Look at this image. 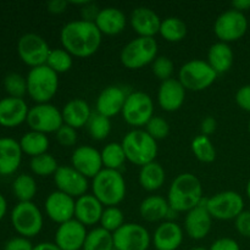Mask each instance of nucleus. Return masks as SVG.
<instances>
[{"label": "nucleus", "instance_id": "obj_1", "mask_svg": "<svg viewBox=\"0 0 250 250\" xmlns=\"http://www.w3.org/2000/svg\"><path fill=\"white\" fill-rule=\"evenodd\" d=\"M102 36L94 22L84 20L71 21L62 27L60 41L62 49L77 58H89L94 55L102 44Z\"/></svg>", "mask_w": 250, "mask_h": 250}, {"label": "nucleus", "instance_id": "obj_2", "mask_svg": "<svg viewBox=\"0 0 250 250\" xmlns=\"http://www.w3.org/2000/svg\"><path fill=\"white\" fill-rule=\"evenodd\" d=\"M203 186L199 178L190 172L178 175L171 183L167 202L172 210L188 212L203 202Z\"/></svg>", "mask_w": 250, "mask_h": 250}, {"label": "nucleus", "instance_id": "obj_3", "mask_svg": "<svg viewBox=\"0 0 250 250\" xmlns=\"http://www.w3.org/2000/svg\"><path fill=\"white\" fill-rule=\"evenodd\" d=\"M92 190L103 205L117 207L126 197V181L120 171L103 168L93 178Z\"/></svg>", "mask_w": 250, "mask_h": 250}, {"label": "nucleus", "instance_id": "obj_4", "mask_svg": "<svg viewBox=\"0 0 250 250\" xmlns=\"http://www.w3.org/2000/svg\"><path fill=\"white\" fill-rule=\"evenodd\" d=\"M126 159L137 166H144L155 161L158 155V142L144 129H133L121 142Z\"/></svg>", "mask_w": 250, "mask_h": 250}, {"label": "nucleus", "instance_id": "obj_5", "mask_svg": "<svg viewBox=\"0 0 250 250\" xmlns=\"http://www.w3.org/2000/svg\"><path fill=\"white\" fill-rule=\"evenodd\" d=\"M27 93L38 104L50 102L59 89L58 73L46 65L31 68L26 77Z\"/></svg>", "mask_w": 250, "mask_h": 250}, {"label": "nucleus", "instance_id": "obj_6", "mask_svg": "<svg viewBox=\"0 0 250 250\" xmlns=\"http://www.w3.org/2000/svg\"><path fill=\"white\" fill-rule=\"evenodd\" d=\"M158 55V42L155 38L137 37L124 46L120 54L122 65L128 70H139L154 62Z\"/></svg>", "mask_w": 250, "mask_h": 250}, {"label": "nucleus", "instance_id": "obj_7", "mask_svg": "<svg viewBox=\"0 0 250 250\" xmlns=\"http://www.w3.org/2000/svg\"><path fill=\"white\" fill-rule=\"evenodd\" d=\"M217 73L204 60H190L186 62L178 72V81L186 90L200 92L209 88L216 81Z\"/></svg>", "mask_w": 250, "mask_h": 250}, {"label": "nucleus", "instance_id": "obj_8", "mask_svg": "<svg viewBox=\"0 0 250 250\" xmlns=\"http://www.w3.org/2000/svg\"><path fill=\"white\" fill-rule=\"evenodd\" d=\"M11 222L21 237L32 238L43 229V215L34 203H19L11 211Z\"/></svg>", "mask_w": 250, "mask_h": 250}, {"label": "nucleus", "instance_id": "obj_9", "mask_svg": "<svg viewBox=\"0 0 250 250\" xmlns=\"http://www.w3.org/2000/svg\"><path fill=\"white\" fill-rule=\"evenodd\" d=\"M207 209L212 219L229 221L236 220L244 211V200L234 190H225L207 199Z\"/></svg>", "mask_w": 250, "mask_h": 250}, {"label": "nucleus", "instance_id": "obj_10", "mask_svg": "<svg viewBox=\"0 0 250 250\" xmlns=\"http://www.w3.org/2000/svg\"><path fill=\"white\" fill-rule=\"evenodd\" d=\"M122 117L129 126H146L154 116V103L150 95L144 92H132L127 95L122 109Z\"/></svg>", "mask_w": 250, "mask_h": 250}, {"label": "nucleus", "instance_id": "obj_11", "mask_svg": "<svg viewBox=\"0 0 250 250\" xmlns=\"http://www.w3.org/2000/svg\"><path fill=\"white\" fill-rule=\"evenodd\" d=\"M26 122L28 124L31 131L44 134L56 133L63 125L61 111L49 103L37 104L31 107Z\"/></svg>", "mask_w": 250, "mask_h": 250}, {"label": "nucleus", "instance_id": "obj_12", "mask_svg": "<svg viewBox=\"0 0 250 250\" xmlns=\"http://www.w3.org/2000/svg\"><path fill=\"white\" fill-rule=\"evenodd\" d=\"M248 31V20L243 12L237 10H227L222 12L214 23L215 36L224 43L236 42L244 37Z\"/></svg>", "mask_w": 250, "mask_h": 250}, {"label": "nucleus", "instance_id": "obj_13", "mask_svg": "<svg viewBox=\"0 0 250 250\" xmlns=\"http://www.w3.org/2000/svg\"><path fill=\"white\" fill-rule=\"evenodd\" d=\"M50 50L45 39L36 33L23 34L17 43L20 59L32 68L46 65Z\"/></svg>", "mask_w": 250, "mask_h": 250}, {"label": "nucleus", "instance_id": "obj_14", "mask_svg": "<svg viewBox=\"0 0 250 250\" xmlns=\"http://www.w3.org/2000/svg\"><path fill=\"white\" fill-rule=\"evenodd\" d=\"M112 236L116 250H148L151 241L148 229L133 222L125 224Z\"/></svg>", "mask_w": 250, "mask_h": 250}, {"label": "nucleus", "instance_id": "obj_15", "mask_svg": "<svg viewBox=\"0 0 250 250\" xmlns=\"http://www.w3.org/2000/svg\"><path fill=\"white\" fill-rule=\"evenodd\" d=\"M54 182L60 192L72 198H80L87 194L88 178L78 172L72 166H59L54 175Z\"/></svg>", "mask_w": 250, "mask_h": 250}, {"label": "nucleus", "instance_id": "obj_16", "mask_svg": "<svg viewBox=\"0 0 250 250\" xmlns=\"http://www.w3.org/2000/svg\"><path fill=\"white\" fill-rule=\"evenodd\" d=\"M75 198L60 192V190L50 193L44 204L49 219L59 225H62L75 219Z\"/></svg>", "mask_w": 250, "mask_h": 250}, {"label": "nucleus", "instance_id": "obj_17", "mask_svg": "<svg viewBox=\"0 0 250 250\" xmlns=\"http://www.w3.org/2000/svg\"><path fill=\"white\" fill-rule=\"evenodd\" d=\"M71 164L84 177L93 180L103 170L102 153L94 146H81L73 150Z\"/></svg>", "mask_w": 250, "mask_h": 250}, {"label": "nucleus", "instance_id": "obj_18", "mask_svg": "<svg viewBox=\"0 0 250 250\" xmlns=\"http://www.w3.org/2000/svg\"><path fill=\"white\" fill-rule=\"evenodd\" d=\"M87 227L76 219L59 225L55 232V244L61 250H81L87 238Z\"/></svg>", "mask_w": 250, "mask_h": 250}, {"label": "nucleus", "instance_id": "obj_19", "mask_svg": "<svg viewBox=\"0 0 250 250\" xmlns=\"http://www.w3.org/2000/svg\"><path fill=\"white\" fill-rule=\"evenodd\" d=\"M212 217L207 209V199L187 212L185 220V229L188 237L194 241H200L205 238L211 231Z\"/></svg>", "mask_w": 250, "mask_h": 250}, {"label": "nucleus", "instance_id": "obj_20", "mask_svg": "<svg viewBox=\"0 0 250 250\" xmlns=\"http://www.w3.org/2000/svg\"><path fill=\"white\" fill-rule=\"evenodd\" d=\"M131 26L133 31L139 37H146V38H154V36L160 32L161 21L154 10L146 6H139L132 11L131 14Z\"/></svg>", "mask_w": 250, "mask_h": 250}, {"label": "nucleus", "instance_id": "obj_21", "mask_svg": "<svg viewBox=\"0 0 250 250\" xmlns=\"http://www.w3.org/2000/svg\"><path fill=\"white\" fill-rule=\"evenodd\" d=\"M186 99V89L175 78L161 82L158 92V103L164 111L173 112L182 107Z\"/></svg>", "mask_w": 250, "mask_h": 250}, {"label": "nucleus", "instance_id": "obj_22", "mask_svg": "<svg viewBox=\"0 0 250 250\" xmlns=\"http://www.w3.org/2000/svg\"><path fill=\"white\" fill-rule=\"evenodd\" d=\"M28 106L23 99L4 98L0 100V126L17 127L23 124L28 116Z\"/></svg>", "mask_w": 250, "mask_h": 250}, {"label": "nucleus", "instance_id": "obj_23", "mask_svg": "<svg viewBox=\"0 0 250 250\" xmlns=\"http://www.w3.org/2000/svg\"><path fill=\"white\" fill-rule=\"evenodd\" d=\"M126 92L117 85H110L100 92L97 99V112L103 116L114 117L122 112L127 98Z\"/></svg>", "mask_w": 250, "mask_h": 250}, {"label": "nucleus", "instance_id": "obj_24", "mask_svg": "<svg viewBox=\"0 0 250 250\" xmlns=\"http://www.w3.org/2000/svg\"><path fill=\"white\" fill-rule=\"evenodd\" d=\"M183 242L182 227L175 221H165L158 226L153 236L156 250H177Z\"/></svg>", "mask_w": 250, "mask_h": 250}, {"label": "nucleus", "instance_id": "obj_25", "mask_svg": "<svg viewBox=\"0 0 250 250\" xmlns=\"http://www.w3.org/2000/svg\"><path fill=\"white\" fill-rule=\"evenodd\" d=\"M104 205L93 194H84L77 198L75 207V219L85 227L94 226L100 222Z\"/></svg>", "mask_w": 250, "mask_h": 250}, {"label": "nucleus", "instance_id": "obj_26", "mask_svg": "<svg viewBox=\"0 0 250 250\" xmlns=\"http://www.w3.org/2000/svg\"><path fill=\"white\" fill-rule=\"evenodd\" d=\"M22 161L20 142L12 138H0V175L9 176L16 172Z\"/></svg>", "mask_w": 250, "mask_h": 250}, {"label": "nucleus", "instance_id": "obj_27", "mask_svg": "<svg viewBox=\"0 0 250 250\" xmlns=\"http://www.w3.org/2000/svg\"><path fill=\"white\" fill-rule=\"evenodd\" d=\"M102 34L116 36L125 29L127 23L126 16L117 7H104L100 9L97 20L94 22Z\"/></svg>", "mask_w": 250, "mask_h": 250}, {"label": "nucleus", "instance_id": "obj_28", "mask_svg": "<svg viewBox=\"0 0 250 250\" xmlns=\"http://www.w3.org/2000/svg\"><path fill=\"white\" fill-rule=\"evenodd\" d=\"M61 114H62L63 124L78 129L87 126L93 112L85 100L73 99L63 106Z\"/></svg>", "mask_w": 250, "mask_h": 250}, {"label": "nucleus", "instance_id": "obj_29", "mask_svg": "<svg viewBox=\"0 0 250 250\" xmlns=\"http://www.w3.org/2000/svg\"><path fill=\"white\" fill-rule=\"evenodd\" d=\"M233 50L224 42H217L210 46L208 51V63L216 71V73H225L233 65Z\"/></svg>", "mask_w": 250, "mask_h": 250}, {"label": "nucleus", "instance_id": "obj_30", "mask_svg": "<svg viewBox=\"0 0 250 250\" xmlns=\"http://www.w3.org/2000/svg\"><path fill=\"white\" fill-rule=\"evenodd\" d=\"M170 205L167 199L160 195H150L139 205V214L142 219L148 222H156L167 217Z\"/></svg>", "mask_w": 250, "mask_h": 250}, {"label": "nucleus", "instance_id": "obj_31", "mask_svg": "<svg viewBox=\"0 0 250 250\" xmlns=\"http://www.w3.org/2000/svg\"><path fill=\"white\" fill-rule=\"evenodd\" d=\"M139 185L148 192H155L160 189L166 180V173L163 166L156 161L142 166L139 171Z\"/></svg>", "mask_w": 250, "mask_h": 250}, {"label": "nucleus", "instance_id": "obj_32", "mask_svg": "<svg viewBox=\"0 0 250 250\" xmlns=\"http://www.w3.org/2000/svg\"><path fill=\"white\" fill-rule=\"evenodd\" d=\"M20 146H21L22 153L34 158V156L42 155V154H45L48 151L49 139L46 134L39 133L36 131H29L22 136Z\"/></svg>", "mask_w": 250, "mask_h": 250}, {"label": "nucleus", "instance_id": "obj_33", "mask_svg": "<svg viewBox=\"0 0 250 250\" xmlns=\"http://www.w3.org/2000/svg\"><path fill=\"white\" fill-rule=\"evenodd\" d=\"M159 34L170 43H178L187 36V24L178 17H167L161 21Z\"/></svg>", "mask_w": 250, "mask_h": 250}, {"label": "nucleus", "instance_id": "obj_34", "mask_svg": "<svg viewBox=\"0 0 250 250\" xmlns=\"http://www.w3.org/2000/svg\"><path fill=\"white\" fill-rule=\"evenodd\" d=\"M114 236L103 227L88 232L82 250H114Z\"/></svg>", "mask_w": 250, "mask_h": 250}, {"label": "nucleus", "instance_id": "obj_35", "mask_svg": "<svg viewBox=\"0 0 250 250\" xmlns=\"http://www.w3.org/2000/svg\"><path fill=\"white\" fill-rule=\"evenodd\" d=\"M100 153H102L103 166L109 170L119 171L127 160L124 146L121 143H116V142L106 144Z\"/></svg>", "mask_w": 250, "mask_h": 250}, {"label": "nucleus", "instance_id": "obj_36", "mask_svg": "<svg viewBox=\"0 0 250 250\" xmlns=\"http://www.w3.org/2000/svg\"><path fill=\"white\" fill-rule=\"evenodd\" d=\"M12 190L20 203L32 202L37 194V183L32 176L22 173L15 178L12 183Z\"/></svg>", "mask_w": 250, "mask_h": 250}, {"label": "nucleus", "instance_id": "obj_37", "mask_svg": "<svg viewBox=\"0 0 250 250\" xmlns=\"http://www.w3.org/2000/svg\"><path fill=\"white\" fill-rule=\"evenodd\" d=\"M190 148H192L195 158L202 163L210 164L216 159V149L209 137L204 136V134H199L195 137L192 141Z\"/></svg>", "mask_w": 250, "mask_h": 250}, {"label": "nucleus", "instance_id": "obj_38", "mask_svg": "<svg viewBox=\"0 0 250 250\" xmlns=\"http://www.w3.org/2000/svg\"><path fill=\"white\" fill-rule=\"evenodd\" d=\"M29 166H31L32 172L37 176H41V177L54 176L59 168L56 159L48 153L32 158Z\"/></svg>", "mask_w": 250, "mask_h": 250}, {"label": "nucleus", "instance_id": "obj_39", "mask_svg": "<svg viewBox=\"0 0 250 250\" xmlns=\"http://www.w3.org/2000/svg\"><path fill=\"white\" fill-rule=\"evenodd\" d=\"M87 128L94 141H104L111 132V121L99 112H93L87 124Z\"/></svg>", "mask_w": 250, "mask_h": 250}, {"label": "nucleus", "instance_id": "obj_40", "mask_svg": "<svg viewBox=\"0 0 250 250\" xmlns=\"http://www.w3.org/2000/svg\"><path fill=\"white\" fill-rule=\"evenodd\" d=\"M72 55L65 49H51L46 60V66L50 67L54 72L65 73L72 67Z\"/></svg>", "mask_w": 250, "mask_h": 250}, {"label": "nucleus", "instance_id": "obj_41", "mask_svg": "<svg viewBox=\"0 0 250 250\" xmlns=\"http://www.w3.org/2000/svg\"><path fill=\"white\" fill-rule=\"evenodd\" d=\"M100 225H102L100 227L114 233V232H116L117 229H121L125 225L124 212L117 207L106 208L103 211L102 219H100Z\"/></svg>", "mask_w": 250, "mask_h": 250}, {"label": "nucleus", "instance_id": "obj_42", "mask_svg": "<svg viewBox=\"0 0 250 250\" xmlns=\"http://www.w3.org/2000/svg\"><path fill=\"white\" fill-rule=\"evenodd\" d=\"M4 87L10 97L22 99L27 93V80L20 73L11 72L4 78Z\"/></svg>", "mask_w": 250, "mask_h": 250}, {"label": "nucleus", "instance_id": "obj_43", "mask_svg": "<svg viewBox=\"0 0 250 250\" xmlns=\"http://www.w3.org/2000/svg\"><path fill=\"white\" fill-rule=\"evenodd\" d=\"M146 133L153 137L156 142L165 139L170 133V125L160 116H153L146 126Z\"/></svg>", "mask_w": 250, "mask_h": 250}, {"label": "nucleus", "instance_id": "obj_44", "mask_svg": "<svg viewBox=\"0 0 250 250\" xmlns=\"http://www.w3.org/2000/svg\"><path fill=\"white\" fill-rule=\"evenodd\" d=\"M173 71H175V65L167 56H159L154 60L153 73L163 82L172 78Z\"/></svg>", "mask_w": 250, "mask_h": 250}, {"label": "nucleus", "instance_id": "obj_45", "mask_svg": "<svg viewBox=\"0 0 250 250\" xmlns=\"http://www.w3.org/2000/svg\"><path fill=\"white\" fill-rule=\"evenodd\" d=\"M56 141L60 144L61 146H73L77 143L78 134L77 129L72 128V127L67 126V125L63 124L61 126V128L56 132Z\"/></svg>", "mask_w": 250, "mask_h": 250}, {"label": "nucleus", "instance_id": "obj_46", "mask_svg": "<svg viewBox=\"0 0 250 250\" xmlns=\"http://www.w3.org/2000/svg\"><path fill=\"white\" fill-rule=\"evenodd\" d=\"M234 225H236V229L241 236L250 238V211L249 210H244L242 214L237 216L234 220Z\"/></svg>", "mask_w": 250, "mask_h": 250}, {"label": "nucleus", "instance_id": "obj_47", "mask_svg": "<svg viewBox=\"0 0 250 250\" xmlns=\"http://www.w3.org/2000/svg\"><path fill=\"white\" fill-rule=\"evenodd\" d=\"M236 103L242 110L250 112V84L243 85L237 90Z\"/></svg>", "mask_w": 250, "mask_h": 250}, {"label": "nucleus", "instance_id": "obj_48", "mask_svg": "<svg viewBox=\"0 0 250 250\" xmlns=\"http://www.w3.org/2000/svg\"><path fill=\"white\" fill-rule=\"evenodd\" d=\"M31 241L24 237H15L6 242L4 250H33Z\"/></svg>", "mask_w": 250, "mask_h": 250}, {"label": "nucleus", "instance_id": "obj_49", "mask_svg": "<svg viewBox=\"0 0 250 250\" xmlns=\"http://www.w3.org/2000/svg\"><path fill=\"white\" fill-rule=\"evenodd\" d=\"M209 250H241V247L233 238L224 237V238L216 239Z\"/></svg>", "mask_w": 250, "mask_h": 250}, {"label": "nucleus", "instance_id": "obj_50", "mask_svg": "<svg viewBox=\"0 0 250 250\" xmlns=\"http://www.w3.org/2000/svg\"><path fill=\"white\" fill-rule=\"evenodd\" d=\"M99 11L100 10L98 9L97 5L93 4V2H90V1H88L87 4L82 7V10H81V14H82V20H84V21H88V22H95Z\"/></svg>", "mask_w": 250, "mask_h": 250}, {"label": "nucleus", "instance_id": "obj_51", "mask_svg": "<svg viewBox=\"0 0 250 250\" xmlns=\"http://www.w3.org/2000/svg\"><path fill=\"white\" fill-rule=\"evenodd\" d=\"M216 128H217V122L216 120H215V117L207 116L204 120H203L202 124H200V132H202L200 134H204V136L209 137L216 131Z\"/></svg>", "mask_w": 250, "mask_h": 250}, {"label": "nucleus", "instance_id": "obj_52", "mask_svg": "<svg viewBox=\"0 0 250 250\" xmlns=\"http://www.w3.org/2000/svg\"><path fill=\"white\" fill-rule=\"evenodd\" d=\"M67 5L68 2L65 1V0H51V1H49L46 4V7H48V11L50 14L60 15L62 12H65Z\"/></svg>", "mask_w": 250, "mask_h": 250}, {"label": "nucleus", "instance_id": "obj_53", "mask_svg": "<svg viewBox=\"0 0 250 250\" xmlns=\"http://www.w3.org/2000/svg\"><path fill=\"white\" fill-rule=\"evenodd\" d=\"M232 7H233V10H237L239 12L248 11L250 9V0H234L232 2Z\"/></svg>", "mask_w": 250, "mask_h": 250}, {"label": "nucleus", "instance_id": "obj_54", "mask_svg": "<svg viewBox=\"0 0 250 250\" xmlns=\"http://www.w3.org/2000/svg\"><path fill=\"white\" fill-rule=\"evenodd\" d=\"M33 250H61L56 246L55 243H50V242H43V243H39L34 247Z\"/></svg>", "mask_w": 250, "mask_h": 250}, {"label": "nucleus", "instance_id": "obj_55", "mask_svg": "<svg viewBox=\"0 0 250 250\" xmlns=\"http://www.w3.org/2000/svg\"><path fill=\"white\" fill-rule=\"evenodd\" d=\"M6 210H7L6 200H5L4 195L0 193V220L5 216V214H6Z\"/></svg>", "mask_w": 250, "mask_h": 250}, {"label": "nucleus", "instance_id": "obj_56", "mask_svg": "<svg viewBox=\"0 0 250 250\" xmlns=\"http://www.w3.org/2000/svg\"><path fill=\"white\" fill-rule=\"evenodd\" d=\"M246 192H247V195H248V198H249V200H250V178H249L248 183H247V189H246Z\"/></svg>", "mask_w": 250, "mask_h": 250}, {"label": "nucleus", "instance_id": "obj_57", "mask_svg": "<svg viewBox=\"0 0 250 250\" xmlns=\"http://www.w3.org/2000/svg\"><path fill=\"white\" fill-rule=\"evenodd\" d=\"M189 250H209V249H205V248H203V247H198V248H192Z\"/></svg>", "mask_w": 250, "mask_h": 250}, {"label": "nucleus", "instance_id": "obj_58", "mask_svg": "<svg viewBox=\"0 0 250 250\" xmlns=\"http://www.w3.org/2000/svg\"><path fill=\"white\" fill-rule=\"evenodd\" d=\"M248 131H249V134H250V121H249V126H248Z\"/></svg>", "mask_w": 250, "mask_h": 250}]
</instances>
